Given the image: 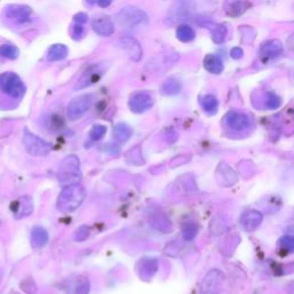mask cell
<instances>
[{"instance_id": "obj_22", "label": "cell", "mask_w": 294, "mask_h": 294, "mask_svg": "<svg viewBox=\"0 0 294 294\" xmlns=\"http://www.w3.org/2000/svg\"><path fill=\"white\" fill-rule=\"evenodd\" d=\"M132 136V129L126 123H118L114 127V138L119 143H126Z\"/></svg>"}, {"instance_id": "obj_32", "label": "cell", "mask_w": 294, "mask_h": 294, "mask_svg": "<svg viewBox=\"0 0 294 294\" xmlns=\"http://www.w3.org/2000/svg\"><path fill=\"white\" fill-rule=\"evenodd\" d=\"M106 132H107V128L103 126V124H94L90 130L88 136H90V139L92 140V142H98V140L102 139L103 137L106 135Z\"/></svg>"}, {"instance_id": "obj_3", "label": "cell", "mask_w": 294, "mask_h": 294, "mask_svg": "<svg viewBox=\"0 0 294 294\" xmlns=\"http://www.w3.org/2000/svg\"><path fill=\"white\" fill-rule=\"evenodd\" d=\"M0 92L12 100H20L26 93V85L15 72H4L0 75Z\"/></svg>"}, {"instance_id": "obj_10", "label": "cell", "mask_w": 294, "mask_h": 294, "mask_svg": "<svg viewBox=\"0 0 294 294\" xmlns=\"http://www.w3.org/2000/svg\"><path fill=\"white\" fill-rule=\"evenodd\" d=\"M228 127L235 131H244L251 126V118L241 112H230L225 118Z\"/></svg>"}, {"instance_id": "obj_40", "label": "cell", "mask_w": 294, "mask_h": 294, "mask_svg": "<svg viewBox=\"0 0 294 294\" xmlns=\"http://www.w3.org/2000/svg\"><path fill=\"white\" fill-rule=\"evenodd\" d=\"M2 279H3V270L0 269V281H2Z\"/></svg>"}, {"instance_id": "obj_28", "label": "cell", "mask_w": 294, "mask_h": 294, "mask_svg": "<svg viewBox=\"0 0 294 294\" xmlns=\"http://www.w3.org/2000/svg\"><path fill=\"white\" fill-rule=\"evenodd\" d=\"M228 35V28L224 24H215L212 29V39L215 44L223 43Z\"/></svg>"}, {"instance_id": "obj_2", "label": "cell", "mask_w": 294, "mask_h": 294, "mask_svg": "<svg viewBox=\"0 0 294 294\" xmlns=\"http://www.w3.org/2000/svg\"><path fill=\"white\" fill-rule=\"evenodd\" d=\"M82 179L80 162L77 155H68L62 160L58 170V180L62 187L78 184Z\"/></svg>"}, {"instance_id": "obj_26", "label": "cell", "mask_w": 294, "mask_h": 294, "mask_svg": "<svg viewBox=\"0 0 294 294\" xmlns=\"http://www.w3.org/2000/svg\"><path fill=\"white\" fill-rule=\"evenodd\" d=\"M182 91V84L175 78H169L161 86V92L164 95H176Z\"/></svg>"}, {"instance_id": "obj_30", "label": "cell", "mask_w": 294, "mask_h": 294, "mask_svg": "<svg viewBox=\"0 0 294 294\" xmlns=\"http://www.w3.org/2000/svg\"><path fill=\"white\" fill-rule=\"evenodd\" d=\"M183 238L186 241H191L195 238L197 233H198V225L194 222L185 223L182 229Z\"/></svg>"}, {"instance_id": "obj_33", "label": "cell", "mask_w": 294, "mask_h": 294, "mask_svg": "<svg viewBox=\"0 0 294 294\" xmlns=\"http://www.w3.org/2000/svg\"><path fill=\"white\" fill-rule=\"evenodd\" d=\"M281 105V99L278 95L273 92H268L267 94V102H265V106L268 110H277Z\"/></svg>"}, {"instance_id": "obj_11", "label": "cell", "mask_w": 294, "mask_h": 294, "mask_svg": "<svg viewBox=\"0 0 294 294\" xmlns=\"http://www.w3.org/2000/svg\"><path fill=\"white\" fill-rule=\"evenodd\" d=\"M147 220L148 223L152 228L156 229L161 232H170L171 231V223L170 221L167 219V216L160 212L159 209H151L147 213Z\"/></svg>"}, {"instance_id": "obj_31", "label": "cell", "mask_w": 294, "mask_h": 294, "mask_svg": "<svg viewBox=\"0 0 294 294\" xmlns=\"http://www.w3.org/2000/svg\"><path fill=\"white\" fill-rule=\"evenodd\" d=\"M279 248L281 253L288 254V253L294 252V237L293 236H284L279 240Z\"/></svg>"}, {"instance_id": "obj_13", "label": "cell", "mask_w": 294, "mask_h": 294, "mask_svg": "<svg viewBox=\"0 0 294 294\" xmlns=\"http://www.w3.org/2000/svg\"><path fill=\"white\" fill-rule=\"evenodd\" d=\"M120 46L124 48L128 53L129 56L134 60V61H139L142 59L143 55V50L140 44L137 42L135 38L130 37V36H126V37H121L119 40Z\"/></svg>"}, {"instance_id": "obj_36", "label": "cell", "mask_w": 294, "mask_h": 294, "mask_svg": "<svg viewBox=\"0 0 294 294\" xmlns=\"http://www.w3.org/2000/svg\"><path fill=\"white\" fill-rule=\"evenodd\" d=\"M104 148L108 153H111V154H113V155H119L120 154V148H119V146H116L115 144H107V145H105Z\"/></svg>"}, {"instance_id": "obj_37", "label": "cell", "mask_w": 294, "mask_h": 294, "mask_svg": "<svg viewBox=\"0 0 294 294\" xmlns=\"http://www.w3.org/2000/svg\"><path fill=\"white\" fill-rule=\"evenodd\" d=\"M231 58L232 59H235V60H239V59H241L243 58V55H244V51L241 50L240 47H233L232 50H231Z\"/></svg>"}, {"instance_id": "obj_39", "label": "cell", "mask_w": 294, "mask_h": 294, "mask_svg": "<svg viewBox=\"0 0 294 294\" xmlns=\"http://www.w3.org/2000/svg\"><path fill=\"white\" fill-rule=\"evenodd\" d=\"M113 0H96V4H98L99 7L102 8H107L108 6L111 5Z\"/></svg>"}, {"instance_id": "obj_34", "label": "cell", "mask_w": 294, "mask_h": 294, "mask_svg": "<svg viewBox=\"0 0 294 294\" xmlns=\"http://www.w3.org/2000/svg\"><path fill=\"white\" fill-rule=\"evenodd\" d=\"M88 237H90V230L86 225H82L77 229V231L75 233L74 239L75 241H85Z\"/></svg>"}, {"instance_id": "obj_18", "label": "cell", "mask_w": 294, "mask_h": 294, "mask_svg": "<svg viewBox=\"0 0 294 294\" xmlns=\"http://www.w3.org/2000/svg\"><path fill=\"white\" fill-rule=\"evenodd\" d=\"M48 243V233L42 227H35L31 230V245L35 248L45 247Z\"/></svg>"}, {"instance_id": "obj_29", "label": "cell", "mask_w": 294, "mask_h": 294, "mask_svg": "<svg viewBox=\"0 0 294 294\" xmlns=\"http://www.w3.org/2000/svg\"><path fill=\"white\" fill-rule=\"evenodd\" d=\"M0 55L8 60H15L19 58L20 51L18 47L12 45V44H3V45H0Z\"/></svg>"}, {"instance_id": "obj_19", "label": "cell", "mask_w": 294, "mask_h": 294, "mask_svg": "<svg viewBox=\"0 0 294 294\" xmlns=\"http://www.w3.org/2000/svg\"><path fill=\"white\" fill-rule=\"evenodd\" d=\"M204 67L208 72H211V74H214V75L221 74L224 68L222 60L214 54L206 55V58L204 59Z\"/></svg>"}, {"instance_id": "obj_12", "label": "cell", "mask_w": 294, "mask_h": 294, "mask_svg": "<svg viewBox=\"0 0 294 294\" xmlns=\"http://www.w3.org/2000/svg\"><path fill=\"white\" fill-rule=\"evenodd\" d=\"M91 27L94 32H96L99 36H103V37H110L115 32L114 22L110 16L106 15L98 16V18L92 20Z\"/></svg>"}, {"instance_id": "obj_25", "label": "cell", "mask_w": 294, "mask_h": 294, "mask_svg": "<svg viewBox=\"0 0 294 294\" xmlns=\"http://www.w3.org/2000/svg\"><path fill=\"white\" fill-rule=\"evenodd\" d=\"M176 37L183 43H190L195 38V31L193 30L192 27L187 26V24H182V26L177 28Z\"/></svg>"}, {"instance_id": "obj_1", "label": "cell", "mask_w": 294, "mask_h": 294, "mask_svg": "<svg viewBox=\"0 0 294 294\" xmlns=\"http://www.w3.org/2000/svg\"><path fill=\"white\" fill-rule=\"evenodd\" d=\"M86 198V190L84 186L79 184L69 185V186L63 187V190L58 197L56 201V207L61 213H69L75 212L76 209L80 207V205L84 203Z\"/></svg>"}, {"instance_id": "obj_5", "label": "cell", "mask_w": 294, "mask_h": 294, "mask_svg": "<svg viewBox=\"0 0 294 294\" xmlns=\"http://www.w3.org/2000/svg\"><path fill=\"white\" fill-rule=\"evenodd\" d=\"M23 145L27 152L34 156H45L52 151V145L50 143L28 130L24 131Z\"/></svg>"}, {"instance_id": "obj_4", "label": "cell", "mask_w": 294, "mask_h": 294, "mask_svg": "<svg viewBox=\"0 0 294 294\" xmlns=\"http://www.w3.org/2000/svg\"><path fill=\"white\" fill-rule=\"evenodd\" d=\"M116 21L124 28H137L146 24L148 16L139 8L127 6L116 14Z\"/></svg>"}, {"instance_id": "obj_8", "label": "cell", "mask_w": 294, "mask_h": 294, "mask_svg": "<svg viewBox=\"0 0 294 294\" xmlns=\"http://www.w3.org/2000/svg\"><path fill=\"white\" fill-rule=\"evenodd\" d=\"M224 281V273L214 269L208 271L205 278L201 281L200 291L203 294H216L222 287Z\"/></svg>"}, {"instance_id": "obj_21", "label": "cell", "mask_w": 294, "mask_h": 294, "mask_svg": "<svg viewBox=\"0 0 294 294\" xmlns=\"http://www.w3.org/2000/svg\"><path fill=\"white\" fill-rule=\"evenodd\" d=\"M69 53V50L66 45L63 44H54L50 48H48L47 52V59L50 61H60V60L66 59Z\"/></svg>"}, {"instance_id": "obj_7", "label": "cell", "mask_w": 294, "mask_h": 294, "mask_svg": "<svg viewBox=\"0 0 294 294\" xmlns=\"http://www.w3.org/2000/svg\"><path fill=\"white\" fill-rule=\"evenodd\" d=\"M154 105V99L146 91H138L131 94L129 99V108L135 114H143V113L151 110Z\"/></svg>"}, {"instance_id": "obj_17", "label": "cell", "mask_w": 294, "mask_h": 294, "mask_svg": "<svg viewBox=\"0 0 294 294\" xmlns=\"http://www.w3.org/2000/svg\"><path fill=\"white\" fill-rule=\"evenodd\" d=\"M281 52H283V44L276 39L268 40L260 48V54L267 59L276 58L281 54Z\"/></svg>"}, {"instance_id": "obj_20", "label": "cell", "mask_w": 294, "mask_h": 294, "mask_svg": "<svg viewBox=\"0 0 294 294\" xmlns=\"http://www.w3.org/2000/svg\"><path fill=\"white\" fill-rule=\"evenodd\" d=\"M248 7L249 4L246 0H229L227 4V13L232 18H237L245 13Z\"/></svg>"}, {"instance_id": "obj_16", "label": "cell", "mask_w": 294, "mask_h": 294, "mask_svg": "<svg viewBox=\"0 0 294 294\" xmlns=\"http://www.w3.org/2000/svg\"><path fill=\"white\" fill-rule=\"evenodd\" d=\"M90 292V281L86 276L80 275L75 279L69 280L67 287V294H88Z\"/></svg>"}, {"instance_id": "obj_35", "label": "cell", "mask_w": 294, "mask_h": 294, "mask_svg": "<svg viewBox=\"0 0 294 294\" xmlns=\"http://www.w3.org/2000/svg\"><path fill=\"white\" fill-rule=\"evenodd\" d=\"M70 34H71L72 39H75V40H78V39L82 38L83 36H84V28H83V24L75 23L74 26L71 27Z\"/></svg>"}, {"instance_id": "obj_24", "label": "cell", "mask_w": 294, "mask_h": 294, "mask_svg": "<svg viewBox=\"0 0 294 294\" xmlns=\"http://www.w3.org/2000/svg\"><path fill=\"white\" fill-rule=\"evenodd\" d=\"M100 76H102V72L98 71V69L92 70L91 68V69L78 80L77 85L75 86V90H82V88L91 85V84H93L95 80H98L100 78Z\"/></svg>"}, {"instance_id": "obj_14", "label": "cell", "mask_w": 294, "mask_h": 294, "mask_svg": "<svg viewBox=\"0 0 294 294\" xmlns=\"http://www.w3.org/2000/svg\"><path fill=\"white\" fill-rule=\"evenodd\" d=\"M137 271H138L140 278L145 281H148L158 271V260L145 257L137 265Z\"/></svg>"}, {"instance_id": "obj_9", "label": "cell", "mask_w": 294, "mask_h": 294, "mask_svg": "<svg viewBox=\"0 0 294 294\" xmlns=\"http://www.w3.org/2000/svg\"><path fill=\"white\" fill-rule=\"evenodd\" d=\"M5 18L18 24H24L31 21L32 10L23 5H10L5 8Z\"/></svg>"}, {"instance_id": "obj_38", "label": "cell", "mask_w": 294, "mask_h": 294, "mask_svg": "<svg viewBox=\"0 0 294 294\" xmlns=\"http://www.w3.org/2000/svg\"><path fill=\"white\" fill-rule=\"evenodd\" d=\"M87 15L85 13H78L74 16V21L75 23H79V24H84L87 22Z\"/></svg>"}, {"instance_id": "obj_6", "label": "cell", "mask_w": 294, "mask_h": 294, "mask_svg": "<svg viewBox=\"0 0 294 294\" xmlns=\"http://www.w3.org/2000/svg\"><path fill=\"white\" fill-rule=\"evenodd\" d=\"M92 104H93V95L92 94H83L74 98L67 107L68 116L72 121L78 120L90 110Z\"/></svg>"}, {"instance_id": "obj_15", "label": "cell", "mask_w": 294, "mask_h": 294, "mask_svg": "<svg viewBox=\"0 0 294 294\" xmlns=\"http://www.w3.org/2000/svg\"><path fill=\"white\" fill-rule=\"evenodd\" d=\"M263 216L260 212L257 211H248L244 213L243 216L240 217V225L244 230L246 231H254L262 222Z\"/></svg>"}, {"instance_id": "obj_23", "label": "cell", "mask_w": 294, "mask_h": 294, "mask_svg": "<svg viewBox=\"0 0 294 294\" xmlns=\"http://www.w3.org/2000/svg\"><path fill=\"white\" fill-rule=\"evenodd\" d=\"M18 206L15 211V216L16 219H22V217L29 216L32 213V201L29 197H22L20 201L18 203Z\"/></svg>"}, {"instance_id": "obj_27", "label": "cell", "mask_w": 294, "mask_h": 294, "mask_svg": "<svg viewBox=\"0 0 294 294\" xmlns=\"http://www.w3.org/2000/svg\"><path fill=\"white\" fill-rule=\"evenodd\" d=\"M201 106H203L205 112H207L208 114H215L217 110H219V100L212 94L205 95L201 99Z\"/></svg>"}]
</instances>
